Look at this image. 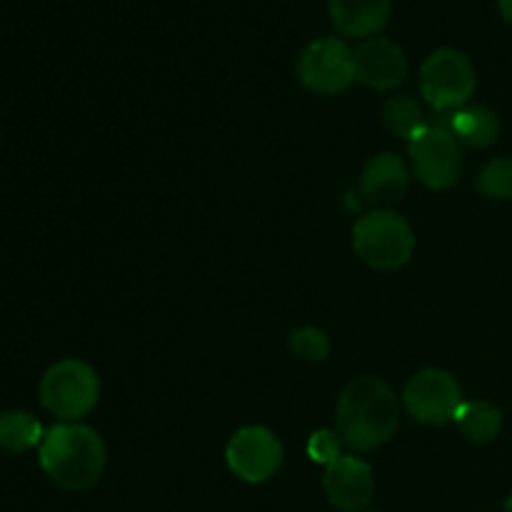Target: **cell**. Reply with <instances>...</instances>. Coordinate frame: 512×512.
Listing matches in <instances>:
<instances>
[{
    "label": "cell",
    "instance_id": "obj_1",
    "mask_svg": "<svg viewBox=\"0 0 512 512\" xmlns=\"http://www.w3.org/2000/svg\"><path fill=\"white\" fill-rule=\"evenodd\" d=\"M400 428V400L395 390L375 375L350 380L335 410V433L353 453L383 448Z\"/></svg>",
    "mask_w": 512,
    "mask_h": 512
},
{
    "label": "cell",
    "instance_id": "obj_2",
    "mask_svg": "<svg viewBox=\"0 0 512 512\" xmlns=\"http://www.w3.org/2000/svg\"><path fill=\"white\" fill-rule=\"evenodd\" d=\"M43 473L70 493L90 490L105 473L108 448L98 430L85 423H58L45 430L38 448Z\"/></svg>",
    "mask_w": 512,
    "mask_h": 512
},
{
    "label": "cell",
    "instance_id": "obj_3",
    "mask_svg": "<svg viewBox=\"0 0 512 512\" xmlns=\"http://www.w3.org/2000/svg\"><path fill=\"white\" fill-rule=\"evenodd\" d=\"M353 248L370 268L390 273L410 263L415 253V235L403 215L378 208L355 223Z\"/></svg>",
    "mask_w": 512,
    "mask_h": 512
},
{
    "label": "cell",
    "instance_id": "obj_4",
    "mask_svg": "<svg viewBox=\"0 0 512 512\" xmlns=\"http://www.w3.org/2000/svg\"><path fill=\"white\" fill-rule=\"evenodd\" d=\"M98 398V373L78 358L58 360L40 378V403L60 423H80L98 405Z\"/></svg>",
    "mask_w": 512,
    "mask_h": 512
},
{
    "label": "cell",
    "instance_id": "obj_5",
    "mask_svg": "<svg viewBox=\"0 0 512 512\" xmlns=\"http://www.w3.org/2000/svg\"><path fill=\"white\" fill-rule=\"evenodd\" d=\"M478 75L468 55L455 48H438L420 68V95L435 113H455L473 98Z\"/></svg>",
    "mask_w": 512,
    "mask_h": 512
},
{
    "label": "cell",
    "instance_id": "obj_6",
    "mask_svg": "<svg viewBox=\"0 0 512 512\" xmlns=\"http://www.w3.org/2000/svg\"><path fill=\"white\" fill-rule=\"evenodd\" d=\"M410 165L415 178L430 190H450L460 180L463 148L438 115L410 140Z\"/></svg>",
    "mask_w": 512,
    "mask_h": 512
},
{
    "label": "cell",
    "instance_id": "obj_7",
    "mask_svg": "<svg viewBox=\"0 0 512 512\" xmlns=\"http://www.w3.org/2000/svg\"><path fill=\"white\" fill-rule=\"evenodd\" d=\"M298 78L313 95H340L355 83V50L340 38H318L298 58Z\"/></svg>",
    "mask_w": 512,
    "mask_h": 512
},
{
    "label": "cell",
    "instance_id": "obj_8",
    "mask_svg": "<svg viewBox=\"0 0 512 512\" xmlns=\"http://www.w3.org/2000/svg\"><path fill=\"white\" fill-rule=\"evenodd\" d=\"M465 403L458 380L443 368H423L403 388V408L415 423L445 425Z\"/></svg>",
    "mask_w": 512,
    "mask_h": 512
},
{
    "label": "cell",
    "instance_id": "obj_9",
    "mask_svg": "<svg viewBox=\"0 0 512 512\" xmlns=\"http://www.w3.org/2000/svg\"><path fill=\"white\" fill-rule=\"evenodd\" d=\"M283 458L285 450L280 438L263 425L240 428L225 448V463L230 473L250 485L268 483L280 470Z\"/></svg>",
    "mask_w": 512,
    "mask_h": 512
},
{
    "label": "cell",
    "instance_id": "obj_10",
    "mask_svg": "<svg viewBox=\"0 0 512 512\" xmlns=\"http://www.w3.org/2000/svg\"><path fill=\"white\" fill-rule=\"evenodd\" d=\"M325 498L340 512H363L375 495V473L358 455H340L325 468Z\"/></svg>",
    "mask_w": 512,
    "mask_h": 512
},
{
    "label": "cell",
    "instance_id": "obj_11",
    "mask_svg": "<svg viewBox=\"0 0 512 512\" xmlns=\"http://www.w3.org/2000/svg\"><path fill=\"white\" fill-rule=\"evenodd\" d=\"M405 78H408V55L395 40L375 35L355 48V80L365 88L393 90Z\"/></svg>",
    "mask_w": 512,
    "mask_h": 512
},
{
    "label": "cell",
    "instance_id": "obj_12",
    "mask_svg": "<svg viewBox=\"0 0 512 512\" xmlns=\"http://www.w3.org/2000/svg\"><path fill=\"white\" fill-rule=\"evenodd\" d=\"M410 185V170L405 165L403 158H398L395 153H378L363 165V173H360V193L365 200H370L373 205H388L398 203L405 193H408Z\"/></svg>",
    "mask_w": 512,
    "mask_h": 512
},
{
    "label": "cell",
    "instance_id": "obj_13",
    "mask_svg": "<svg viewBox=\"0 0 512 512\" xmlns=\"http://www.w3.org/2000/svg\"><path fill=\"white\" fill-rule=\"evenodd\" d=\"M393 0H328V13L338 33L348 38H375L388 25Z\"/></svg>",
    "mask_w": 512,
    "mask_h": 512
},
{
    "label": "cell",
    "instance_id": "obj_14",
    "mask_svg": "<svg viewBox=\"0 0 512 512\" xmlns=\"http://www.w3.org/2000/svg\"><path fill=\"white\" fill-rule=\"evenodd\" d=\"M450 133L458 138L460 145H468L473 150L490 148L500 135V120L485 105H465L455 113H435Z\"/></svg>",
    "mask_w": 512,
    "mask_h": 512
},
{
    "label": "cell",
    "instance_id": "obj_15",
    "mask_svg": "<svg viewBox=\"0 0 512 512\" xmlns=\"http://www.w3.org/2000/svg\"><path fill=\"white\" fill-rule=\"evenodd\" d=\"M453 420L458 423L460 433L475 445L493 443V440H498L500 430H503V413L493 403H485V400H465Z\"/></svg>",
    "mask_w": 512,
    "mask_h": 512
},
{
    "label": "cell",
    "instance_id": "obj_16",
    "mask_svg": "<svg viewBox=\"0 0 512 512\" xmlns=\"http://www.w3.org/2000/svg\"><path fill=\"white\" fill-rule=\"evenodd\" d=\"M45 438L43 425L38 418L25 410H5L0 413V450L8 455H23L28 450L40 448Z\"/></svg>",
    "mask_w": 512,
    "mask_h": 512
},
{
    "label": "cell",
    "instance_id": "obj_17",
    "mask_svg": "<svg viewBox=\"0 0 512 512\" xmlns=\"http://www.w3.org/2000/svg\"><path fill=\"white\" fill-rule=\"evenodd\" d=\"M383 123L398 138L410 140L428 125L423 113V105L413 95H393L383 103Z\"/></svg>",
    "mask_w": 512,
    "mask_h": 512
},
{
    "label": "cell",
    "instance_id": "obj_18",
    "mask_svg": "<svg viewBox=\"0 0 512 512\" xmlns=\"http://www.w3.org/2000/svg\"><path fill=\"white\" fill-rule=\"evenodd\" d=\"M475 188L490 200L512 198V158H495L485 163L475 178Z\"/></svg>",
    "mask_w": 512,
    "mask_h": 512
},
{
    "label": "cell",
    "instance_id": "obj_19",
    "mask_svg": "<svg viewBox=\"0 0 512 512\" xmlns=\"http://www.w3.org/2000/svg\"><path fill=\"white\" fill-rule=\"evenodd\" d=\"M288 343L293 355H298L305 363H323L330 355V338L325 335V330L315 328V325H303V328L293 330Z\"/></svg>",
    "mask_w": 512,
    "mask_h": 512
},
{
    "label": "cell",
    "instance_id": "obj_20",
    "mask_svg": "<svg viewBox=\"0 0 512 512\" xmlns=\"http://www.w3.org/2000/svg\"><path fill=\"white\" fill-rule=\"evenodd\" d=\"M340 448H343V440L338 438V433L335 430H315L313 435H310L308 440V458L313 460V463H320L328 468L330 463H335V460L340 458Z\"/></svg>",
    "mask_w": 512,
    "mask_h": 512
},
{
    "label": "cell",
    "instance_id": "obj_21",
    "mask_svg": "<svg viewBox=\"0 0 512 512\" xmlns=\"http://www.w3.org/2000/svg\"><path fill=\"white\" fill-rule=\"evenodd\" d=\"M498 10L505 20L512 25V0H498Z\"/></svg>",
    "mask_w": 512,
    "mask_h": 512
},
{
    "label": "cell",
    "instance_id": "obj_22",
    "mask_svg": "<svg viewBox=\"0 0 512 512\" xmlns=\"http://www.w3.org/2000/svg\"><path fill=\"white\" fill-rule=\"evenodd\" d=\"M505 512H512V495L508 500H505Z\"/></svg>",
    "mask_w": 512,
    "mask_h": 512
}]
</instances>
